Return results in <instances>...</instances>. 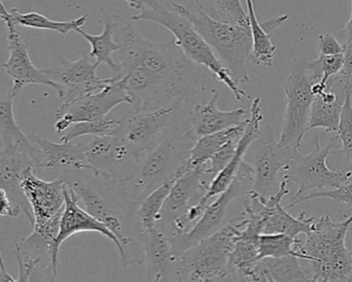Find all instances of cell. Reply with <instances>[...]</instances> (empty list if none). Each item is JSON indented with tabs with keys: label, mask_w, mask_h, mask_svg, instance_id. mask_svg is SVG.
<instances>
[{
	"label": "cell",
	"mask_w": 352,
	"mask_h": 282,
	"mask_svg": "<svg viewBox=\"0 0 352 282\" xmlns=\"http://www.w3.org/2000/svg\"><path fill=\"white\" fill-rule=\"evenodd\" d=\"M352 216L335 222L321 216L307 235L306 242L296 245L300 265L311 282H352V253L346 247Z\"/></svg>",
	"instance_id": "6da1fadb"
},
{
	"label": "cell",
	"mask_w": 352,
	"mask_h": 282,
	"mask_svg": "<svg viewBox=\"0 0 352 282\" xmlns=\"http://www.w3.org/2000/svg\"><path fill=\"white\" fill-rule=\"evenodd\" d=\"M197 140L187 121L170 127L160 141L144 154L135 172L121 182L131 201L141 204L154 189L175 180L177 171L186 162Z\"/></svg>",
	"instance_id": "7a4b0ae2"
},
{
	"label": "cell",
	"mask_w": 352,
	"mask_h": 282,
	"mask_svg": "<svg viewBox=\"0 0 352 282\" xmlns=\"http://www.w3.org/2000/svg\"><path fill=\"white\" fill-rule=\"evenodd\" d=\"M172 6L173 10L186 18L203 36L239 85L250 82L248 74L252 55L250 28L218 21L190 3L188 5L173 3Z\"/></svg>",
	"instance_id": "3957f363"
},
{
	"label": "cell",
	"mask_w": 352,
	"mask_h": 282,
	"mask_svg": "<svg viewBox=\"0 0 352 282\" xmlns=\"http://www.w3.org/2000/svg\"><path fill=\"white\" fill-rule=\"evenodd\" d=\"M131 21H150L160 24L175 36V43L183 54L195 65H203L216 76L234 96V102H242L251 96L234 81L228 69L222 65L211 47L191 25L190 22L174 10H168L157 0H145L139 15L131 16Z\"/></svg>",
	"instance_id": "277c9868"
},
{
	"label": "cell",
	"mask_w": 352,
	"mask_h": 282,
	"mask_svg": "<svg viewBox=\"0 0 352 282\" xmlns=\"http://www.w3.org/2000/svg\"><path fill=\"white\" fill-rule=\"evenodd\" d=\"M117 79L124 84L133 113L151 112L166 107H180L193 98L199 86L197 72L186 74H154L145 69L119 72Z\"/></svg>",
	"instance_id": "5b68a950"
},
{
	"label": "cell",
	"mask_w": 352,
	"mask_h": 282,
	"mask_svg": "<svg viewBox=\"0 0 352 282\" xmlns=\"http://www.w3.org/2000/svg\"><path fill=\"white\" fill-rule=\"evenodd\" d=\"M116 32L122 46L118 73L133 67L154 74L195 72L192 63L183 54L176 43H155L143 38L123 16L118 15Z\"/></svg>",
	"instance_id": "8992f818"
},
{
	"label": "cell",
	"mask_w": 352,
	"mask_h": 282,
	"mask_svg": "<svg viewBox=\"0 0 352 282\" xmlns=\"http://www.w3.org/2000/svg\"><path fill=\"white\" fill-rule=\"evenodd\" d=\"M240 230L238 221L226 224L177 257L178 282H214L228 276L230 255Z\"/></svg>",
	"instance_id": "52a82bcc"
},
{
	"label": "cell",
	"mask_w": 352,
	"mask_h": 282,
	"mask_svg": "<svg viewBox=\"0 0 352 282\" xmlns=\"http://www.w3.org/2000/svg\"><path fill=\"white\" fill-rule=\"evenodd\" d=\"M34 172V169L26 171L20 187L32 207V234L48 245L51 250L60 230L61 217L67 203V181L43 180Z\"/></svg>",
	"instance_id": "ba28073f"
},
{
	"label": "cell",
	"mask_w": 352,
	"mask_h": 282,
	"mask_svg": "<svg viewBox=\"0 0 352 282\" xmlns=\"http://www.w3.org/2000/svg\"><path fill=\"white\" fill-rule=\"evenodd\" d=\"M306 65L305 59H294L289 75L283 83L285 112L277 145L296 152L300 151L302 139L309 131L311 108L315 98L312 91L314 81Z\"/></svg>",
	"instance_id": "9c48e42d"
},
{
	"label": "cell",
	"mask_w": 352,
	"mask_h": 282,
	"mask_svg": "<svg viewBox=\"0 0 352 282\" xmlns=\"http://www.w3.org/2000/svg\"><path fill=\"white\" fill-rule=\"evenodd\" d=\"M339 138H333L327 146L320 145L318 135H315V148L306 155L296 152L283 169V176L288 183L298 186L292 203L306 195L308 191H331L346 184L352 177L351 171L331 170L327 160L331 154H339Z\"/></svg>",
	"instance_id": "30bf717a"
},
{
	"label": "cell",
	"mask_w": 352,
	"mask_h": 282,
	"mask_svg": "<svg viewBox=\"0 0 352 282\" xmlns=\"http://www.w3.org/2000/svg\"><path fill=\"white\" fill-rule=\"evenodd\" d=\"M248 182L253 184V168L251 164L243 162L238 176L232 181L230 186L216 201L210 203L199 221L188 232L174 234L168 237L172 243L175 257H180L185 251L213 235L222 228V222L228 214V208L239 195H246L248 189L245 185Z\"/></svg>",
	"instance_id": "8fae6325"
},
{
	"label": "cell",
	"mask_w": 352,
	"mask_h": 282,
	"mask_svg": "<svg viewBox=\"0 0 352 282\" xmlns=\"http://www.w3.org/2000/svg\"><path fill=\"white\" fill-rule=\"evenodd\" d=\"M89 58V55H84L76 61L63 59L57 67L44 69L47 77L56 85L61 106H69L79 98L100 91L114 81L115 78L98 77L96 69L100 65L90 63Z\"/></svg>",
	"instance_id": "7c38bea8"
},
{
	"label": "cell",
	"mask_w": 352,
	"mask_h": 282,
	"mask_svg": "<svg viewBox=\"0 0 352 282\" xmlns=\"http://www.w3.org/2000/svg\"><path fill=\"white\" fill-rule=\"evenodd\" d=\"M114 78V81L100 91L79 98L69 106H60L56 112L57 120L54 125L56 133H65L75 123L106 118L119 105H131V98L124 84L120 79Z\"/></svg>",
	"instance_id": "4fadbf2b"
},
{
	"label": "cell",
	"mask_w": 352,
	"mask_h": 282,
	"mask_svg": "<svg viewBox=\"0 0 352 282\" xmlns=\"http://www.w3.org/2000/svg\"><path fill=\"white\" fill-rule=\"evenodd\" d=\"M253 145V191L261 197H272L279 189L280 171H283L296 152L289 148L278 147L273 129L270 127L261 129V135Z\"/></svg>",
	"instance_id": "5bb4252c"
},
{
	"label": "cell",
	"mask_w": 352,
	"mask_h": 282,
	"mask_svg": "<svg viewBox=\"0 0 352 282\" xmlns=\"http://www.w3.org/2000/svg\"><path fill=\"white\" fill-rule=\"evenodd\" d=\"M179 107L172 106L151 112L133 113L122 118L118 135L141 160L144 154L151 150L173 127L172 121Z\"/></svg>",
	"instance_id": "9a60e30c"
},
{
	"label": "cell",
	"mask_w": 352,
	"mask_h": 282,
	"mask_svg": "<svg viewBox=\"0 0 352 282\" xmlns=\"http://www.w3.org/2000/svg\"><path fill=\"white\" fill-rule=\"evenodd\" d=\"M65 202L67 203H65V211L61 217L60 230H59L58 237L50 250L52 265L55 271H57V268H58V253L63 243L74 235L82 232H100L102 236L110 239L118 249L123 265L127 267L131 263L129 255L117 237L106 226L96 220L94 216L90 215L80 205L79 199L67 181V186H65Z\"/></svg>",
	"instance_id": "2e32d148"
},
{
	"label": "cell",
	"mask_w": 352,
	"mask_h": 282,
	"mask_svg": "<svg viewBox=\"0 0 352 282\" xmlns=\"http://www.w3.org/2000/svg\"><path fill=\"white\" fill-rule=\"evenodd\" d=\"M8 10L6 9L3 1L0 3V17L5 22L8 28V47H9V59L3 65L6 73L13 80V87L10 91L18 98L22 88L30 84H40L52 87L56 91V85L51 81L44 69H38L34 67V63L30 59L28 46L24 44L21 36L16 30V25L13 23L9 16Z\"/></svg>",
	"instance_id": "e0dca14e"
},
{
	"label": "cell",
	"mask_w": 352,
	"mask_h": 282,
	"mask_svg": "<svg viewBox=\"0 0 352 282\" xmlns=\"http://www.w3.org/2000/svg\"><path fill=\"white\" fill-rule=\"evenodd\" d=\"M211 180L204 174L201 166L189 171L175 180L170 195L164 203L157 226L164 230L182 217L191 206L197 204L207 193Z\"/></svg>",
	"instance_id": "ac0fdd59"
},
{
	"label": "cell",
	"mask_w": 352,
	"mask_h": 282,
	"mask_svg": "<svg viewBox=\"0 0 352 282\" xmlns=\"http://www.w3.org/2000/svg\"><path fill=\"white\" fill-rule=\"evenodd\" d=\"M86 158L94 169V174L96 177L122 181L120 175L121 164L129 160H137L127 144L121 139L120 135H100L94 137L89 143L84 145Z\"/></svg>",
	"instance_id": "d6986e66"
},
{
	"label": "cell",
	"mask_w": 352,
	"mask_h": 282,
	"mask_svg": "<svg viewBox=\"0 0 352 282\" xmlns=\"http://www.w3.org/2000/svg\"><path fill=\"white\" fill-rule=\"evenodd\" d=\"M45 155L34 144H7L0 152V189L8 195L21 191L26 171L44 169Z\"/></svg>",
	"instance_id": "ffe728a7"
},
{
	"label": "cell",
	"mask_w": 352,
	"mask_h": 282,
	"mask_svg": "<svg viewBox=\"0 0 352 282\" xmlns=\"http://www.w3.org/2000/svg\"><path fill=\"white\" fill-rule=\"evenodd\" d=\"M263 120V115L261 113V98H255L251 105V116L248 119V124L245 129L244 135L241 138L234 154L230 164L212 180L209 188L206 195L201 197V201L209 205V201L214 197L221 195L232 184V181L238 176L239 171L244 162V158L248 152L249 148L253 142L261 135V123Z\"/></svg>",
	"instance_id": "44dd1931"
},
{
	"label": "cell",
	"mask_w": 352,
	"mask_h": 282,
	"mask_svg": "<svg viewBox=\"0 0 352 282\" xmlns=\"http://www.w3.org/2000/svg\"><path fill=\"white\" fill-rule=\"evenodd\" d=\"M219 92L214 91L209 102L197 105L193 108L188 122L191 131L197 139L204 135H212L236 127L244 122L243 117L246 114L244 109L232 111H220L217 107Z\"/></svg>",
	"instance_id": "7402d4cb"
},
{
	"label": "cell",
	"mask_w": 352,
	"mask_h": 282,
	"mask_svg": "<svg viewBox=\"0 0 352 282\" xmlns=\"http://www.w3.org/2000/svg\"><path fill=\"white\" fill-rule=\"evenodd\" d=\"M69 183L79 199L80 205L90 215L106 226L117 237L124 250L127 251V248L131 246V238L125 234L122 220L110 204L94 187L88 186L82 181Z\"/></svg>",
	"instance_id": "603a6c76"
},
{
	"label": "cell",
	"mask_w": 352,
	"mask_h": 282,
	"mask_svg": "<svg viewBox=\"0 0 352 282\" xmlns=\"http://www.w3.org/2000/svg\"><path fill=\"white\" fill-rule=\"evenodd\" d=\"M32 142L36 144L45 155L44 169H74L88 170L94 173V169L86 158L83 145L72 142L55 143L43 137H34Z\"/></svg>",
	"instance_id": "cb8c5ba5"
},
{
	"label": "cell",
	"mask_w": 352,
	"mask_h": 282,
	"mask_svg": "<svg viewBox=\"0 0 352 282\" xmlns=\"http://www.w3.org/2000/svg\"><path fill=\"white\" fill-rule=\"evenodd\" d=\"M247 124H248V119L236 127H230L226 131L212 133V135H204L197 139L189 152L186 162L177 171L175 180L186 174L189 171L195 170V169L205 164L218 150L221 149L228 142L241 139L244 135Z\"/></svg>",
	"instance_id": "d4e9b609"
},
{
	"label": "cell",
	"mask_w": 352,
	"mask_h": 282,
	"mask_svg": "<svg viewBox=\"0 0 352 282\" xmlns=\"http://www.w3.org/2000/svg\"><path fill=\"white\" fill-rule=\"evenodd\" d=\"M141 239L148 263V282H151L157 274L164 276L170 263L177 259L170 238L158 226L142 230Z\"/></svg>",
	"instance_id": "484cf974"
},
{
	"label": "cell",
	"mask_w": 352,
	"mask_h": 282,
	"mask_svg": "<svg viewBox=\"0 0 352 282\" xmlns=\"http://www.w3.org/2000/svg\"><path fill=\"white\" fill-rule=\"evenodd\" d=\"M100 12H102V22L104 23V30L102 34L94 36L84 32L82 28H79L77 32L89 43L91 47L89 56L91 58H96V63L100 65L104 63L118 73L119 65L115 63L112 57L113 53L119 52L122 49L120 43H116L115 41L118 15L108 13L104 9L100 10Z\"/></svg>",
	"instance_id": "4316f807"
},
{
	"label": "cell",
	"mask_w": 352,
	"mask_h": 282,
	"mask_svg": "<svg viewBox=\"0 0 352 282\" xmlns=\"http://www.w3.org/2000/svg\"><path fill=\"white\" fill-rule=\"evenodd\" d=\"M259 240L239 238L230 255L228 268L236 274V282H261L257 273Z\"/></svg>",
	"instance_id": "83f0119b"
},
{
	"label": "cell",
	"mask_w": 352,
	"mask_h": 282,
	"mask_svg": "<svg viewBox=\"0 0 352 282\" xmlns=\"http://www.w3.org/2000/svg\"><path fill=\"white\" fill-rule=\"evenodd\" d=\"M257 273L261 282L265 278L275 282H311L300 265V259L294 255L261 259L257 263Z\"/></svg>",
	"instance_id": "f1b7e54d"
},
{
	"label": "cell",
	"mask_w": 352,
	"mask_h": 282,
	"mask_svg": "<svg viewBox=\"0 0 352 282\" xmlns=\"http://www.w3.org/2000/svg\"><path fill=\"white\" fill-rule=\"evenodd\" d=\"M315 217L306 218V212H300L298 217H294L282 207L281 203L276 206L265 224L263 234H285L296 238L300 234L308 235L312 232Z\"/></svg>",
	"instance_id": "f546056e"
},
{
	"label": "cell",
	"mask_w": 352,
	"mask_h": 282,
	"mask_svg": "<svg viewBox=\"0 0 352 282\" xmlns=\"http://www.w3.org/2000/svg\"><path fill=\"white\" fill-rule=\"evenodd\" d=\"M248 10L249 26L252 36V55L251 63L255 65L273 67L274 53L276 47L271 41L269 32L265 30V24L259 23L255 14L253 0H245Z\"/></svg>",
	"instance_id": "4dcf8cb0"
},
{
	"label": "cell",
	"mask_w": 352,
	"mask_h": 282,
	"mask_svg": "<svg viewBox=\"0 0 352 282\" xmlns=\"http://www.w3.org/2000/svg\"><path fill=\"white\" fill-rule=\"evenodd\" d=\"M8 16L16 26L34 28V30H50L61 34H67L83 28L88 20V15H83L77 19L67 22L53 21L42 14L32 12V13H21L18 10L13 9L8 12Z\"/></svg>",
	"instance_id": "1f68e13d"
},
{
	"label": "cell",
	"mask_w": 352,
	"mask_h": 282,
	"mask_svg": "<svg viewBox=\"0 0 352 282\" xmlns=\"http://www.w3.org/2000/svg\"><path fill=\"white\" fill-rule=\"evenodd\" d=\"M189 3L218 21L250 28L248 13L241 0H189Z\"/></svg>",
	"instance_id": "d6a6232c"
},
{
	"label": "cell",
	"mask_w": 352,
	"mask_h": 282,
	"mask_svg": "<svg viewBox=\"0 0 352 282\" xmlns=\"http://www.w3.org/2000/svg\"><path fill=\"white\" fill-rule=\"evenodd\" d=\"M344 54L333 55V56H325L319 55L318 58L308 63L307 61V69L312 76L313 84L312 91L314 96H319L327 91V83L331 78L340 75L343 72Z\"/></svg>",
	"instance_id": "836d02e7"
},
{
	"label": "cell",
	"mask_w": 352,
	"mask_h": 282,
	"mask_svg": "<svg viewBox=\"0 0 352 282\" xmlns=\"http://www.w3.org/2000/svg\"><path fill=\"white\" fill-rule=\"evenodd\" d=\"M175 180L164 183L154 189L149 195L140 204L139 218L141 221V230H149L156 228L162 208L170 195Z\"/></svg>",
	"instance_id": "e575fe53"
},
{
	"label": "cell",
	"mask_w": 352,
	"mask_h": 282,
	"mask_svg": "<svg viewBox=\"0 0 352 282\" xmlns=\"http://www.w3.org/2000/svg\"><path fill=\"white\" fill-rule=\"evenodd\" d=\"M16 96L11 91L0 102V135L3 145L7 144H30L32 140L25 135L16 122L14 100Z\"/></svg>",
	"instance_id": "d590c367"
},
{
	"label": "cell",
	"mask_w": 352,
	"mask_h": 282,
	"mask_svg": "<svg viewBox=\"0 0 352 282\" xmlns=\"http://www.w3.org/2000/svg\"><path fill=\"white\" fill-rule=\"evenodd\" d=\"M121 124H122V118H109V117L91 121V122L75 123L63 133L60 140L61 142H72L84 135L100 137V135H117Z\"/></svg>",
	"instance_id": "8d00e7d4"
},
{
	"label": "cell",
	"mask_w": 352,
	"mask_h": 282,
	"mask_svg": "<svg viewBox=\"0 0 352 282\" xmlns=\"http://www.w3.org/2000/svg\"><path fill=\"white\" fill-rule=\"evenodd\" d=\"M300 240L285 234H263L259 237L258 261L267 257H279L294 255L298 257L296 245Z\"/></svg>",
	"instance_id": "74e56055"
},
{
	"label": "cell",
	"mask_w": 352,
	"mask_h": 282,
	"mask_svg": "<svg viewBox=\"0 0 352 282\" xmlns=\"http://www.w3.org/2000/svg\"><path fill=\"white\" fill-rule=\"evenodd\" d=\"M14 254L17 259L19 276L17 279H15L9 273L6 267L3 253H1V257H0V282H30L32 272L36 269V265L43 261L42 257L23 250L18 244L15 245Z\"/></svg>",
	"instance_id": "f35d334b"
},
{
	"label": "cell",
	"mask_w": 352,
	"mask_h": 282,
	"mask_svg": "<svg viewBox=\"0 0 352 282\" xmlns=\"http://www.w3.org/2000/svg\"><path fill=\"white\" fill-rule=\"evenodd\" d=\"M338 138L341 144L339 154L345 156L352 169V85L346 91Z\"/></svg>",
	"instance_id": "ab89813d"
},
{
	"label": "cell",
	"mask_w": 352,
	"mask_h": 282,
	"mask_svg": "<svg viewBox=\"0 0 352 282\" xmlns=\"http://www.w3.org/2000/svg\"><path fill=\"white\" fill-rule=\"evenodd\" d=\"M239 140H232L223 146L221 149L218 150L205 164L201 166L204 174L210 179L213 180L234 158L236 154V147H238Z\"/></svg>",
	"instance_id": "60d3db41"
},
{
	"label": "cell",
	"mask_w": 352,
	"mask_h": 282,
	"mask_svg": "<svg viewBox=\"0 0 352 282\" xmlns=\"http://www.w3.org/2000/svg\"><path fill=\"white\" fill-rule=\"evenodd\" d=\"M313 199H329L336 202V203L343 204V205H347L348 207H352V183H346V184L342 185V186L336 189H331V191H315V193L302 195L294 203H290L286 207V209H289V208H292L298 204Z\"/></svg>",
	"instance_id": "b9f144b4"
},
{
	"label": "cell",
	"mask_w": 352,
	"mask_h": 282,
	"mask_svg": "<svg viewBox=\"0 0 352 282\" xmlns=\"http://www.w3.org/2000/svg\"><path fill=\"white\" fill-rule=\"evenodd\" d=\"M342 45L344 47V69L342 75L352 79V0L351 15L346 24L345 28L341 32Z\"/></svg>",
	"instance_id": "7bdbcfd3"
},
{
	"label": "cell",
	"mask_w": 352,
	"mask_h": 282,
	"mask_svg": "<svg viewBox=\"0 0 352 282\" xmlns=\"http://www.w3.org/2000/svg\"><path fill=\"white\" fill-rule=\"evenodd\" d=\"M318 46L320 54L325 56L344 54L343 45L331 34H320L318 36Z\"/></svg>",
	"instance_id": "ee69618b"
},
{
	"label": "cell",
	"mask_w": 352,
	"mask_h": 282,
	"mask_svg": "<svg viewBox=\"0 0 352 282\" xmlns=\"http://www.w3.org/2000/svg\"><path fill=\"white\" fill-rule=\"evenodd\" d=\"M30 282H57V271L53 268L52 263H41L30 276Z\"/></svg>",
	"instance_id": "f6af8a7d"
},
{
	"label": "cell",
	"mask_w": 352,
	"mask_h": 282,
	"mask_svg": "<svg viewBox=\"0 0 352 282\" xmlns=\"http://www.w3.org/2000/svg\"><path fill=\"white\" fill-rule=\"evenodd\" d=\"M1 193V208L0 215L3 217L16 218L21 213V207L15 202L10 199V195L3 189H0Z\"/></svg>",
	"instance_id": "bcb514c9"
},
{
	"label": "cell",
	"mask_w": 352,
	"mask_h": 282,
	"mask_svg": "<svg viewBox=\"0 0 352 282\" xmlns=\"http://www.w3.org/2000/svg\"><path fill=\"white\" fill-rule=\"evenodd\" d=\"M124 1H126L131 9L137 10V11H142L145 6V0H124Z\"/></svg>",
	"instance_id": "7dc6e473"
},
{
	"label": "cell",
	"mask_w": 352,
	"mask_h": 282,
	"mask_svg": "<svg viewBox=\"0 0 352 282\" xmlns=\"http://www.w3.org/2000/svg\"><path fill=\"white\" fill-rule=\"evenodd\" d=\"M162 278H164V275H162V274H157L151 282H160L162 281Z\"/></svg>",
	"instance_id": "c3c4849f"
},
{
	"label": "cell",
	"mask_w": 352,
	"mask_h": 282,
	"mask_svg": "<svg viewBox=\"0 0 352 282\" xmlns=\"http://www.w3.org/2000/svg\"><path fill=\"white\" fill-rule=\"evenodd\" d=\"M263 282H275V281H273V280L270 279V278H265V279H263Z\"/></svg>",
	"instance_id": "681fc988"
}]
</instances>
